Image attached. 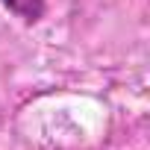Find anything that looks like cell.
Returning a JSON list of instances; mask_svg holds the SVG:
<instances>
[{"label": "cell", "instance_id": "obj_1", "mask_svg": "<svg viewBox=\"0 0 150 150\" xmlns=\"http://www.w3.org/2000/svg\"><path fill=\"white\" fill-rule=\"evenodd\" d=\"M3 3L9 6V12H15L27 24H35L44 15V0H3Z\"/></svg>", "mask_w": 150, "mask_h": 150}]
</instances>
